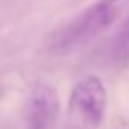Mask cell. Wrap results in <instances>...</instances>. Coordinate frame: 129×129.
Returning <instances> with one entry per match:
<instances>
[{"label":"cell","instance_id":"obj_1","mask_svg":"<svg viewBox=\"0 0 129 129\" xmlns=\"http://www.w3.org/2000/svg\"><path fill=\"white\" fill-rule=\"evenodd\" d=\"M119 0H98L85 8L77 18L59 28L49 39V47L54 52H70L93 39L108 28L116 18Z\"/></svg>","mask_w":129,"mask_h":129},{"label":"cell","instance_id":"obj_2","mask_svg":"<svg viewBox=\"0 0 129 129\" xmlns=\"http://www.w3.org/2000/svg\"><path fill=\"white\" fill-rule=\"evenodd\" d=\"M108 108V91L100 77L85 75L69 95V118L85 129H96Z\"/></svg>","mask_w":129,"mask_h":129},{"label":"cell","instance_id":"obj_3","mask_svg":"<svg viewBox=\"0 0 129 129\" xmlns=\"http://www.w3.org/2000/svg\"><path fill=\"white\" fill-rule=\"evenodd\" d=\"M59 95L47 83H36L26 103V129H54L59 118Z\"/></svg>","mask_w":129,"mask_h":129},{"label":"cell","instance_id":"obj_4","mask_svg":"<svg viewBox=\"0 0 129 129\" xmlns=\"http://www.w3.org/2000/svg\"><path fill=\"white\" fill-rule=\"evenodd\" d=\"M113 52L119 62L129 64V18L123 25L121 31L118 33V38L114 39Z\"/></svg>","mask_w":129,"mask_h":129},{"label":"cell","instance_id":"obj_5","mask_svg":"<svg viewBox=\"0 0 129 129\" xmlns=\"http://www.w3.org/2000/svg\"><path fill=\"white\" fill-rule=\"evenodd\" d=\"M116 129H129V121L127 119H121L119 123H118Z\"/></svg>","mask_w":129,"mask_h":129}]
</instances>
